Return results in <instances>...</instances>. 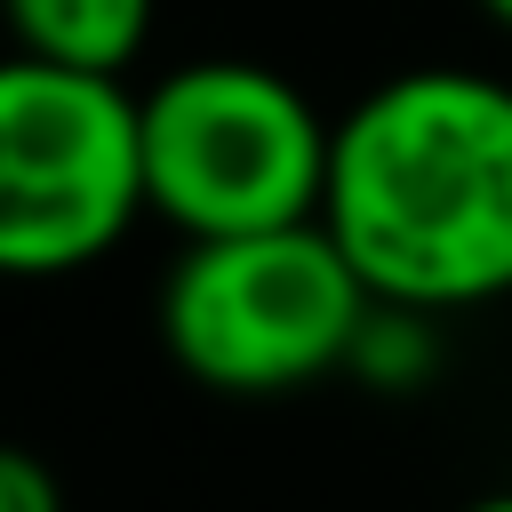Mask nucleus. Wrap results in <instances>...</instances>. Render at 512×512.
Returning <instances> with one entry per match:
<instances>
[{"label": "nucleus", "instance_id": "6e6552de", "mask_svg": "<svg viewBox=\"0 0 512 512\" xmlns=\"http://www.w3.org/2000/svg\"><path fill=\"white\" fill-rule=\"evenodd\" d=\"M464 512H512V488H496V496H472Z\"/></svg>", "mask_w": 512, "mask_h": 512}, {"label": "nucleus", "instance_id": "f257e3e1", "mask_svg": "<svg viewBox=\"0 0 512 512\" xmlns=\"http://www.w3.org/2000/svg\"><path fill=\"white\" fill-rule=\"evenodd\" d=\"M320 224L384 304L472 312L512 296V80L408 64L328 136Z\"/></svg>", "mask_w": 512, "mask_h": 512}, {"label": "nucleus", "instance_id": "0eeeda50", "mask_svg": "<svg viewBox=\"0 0 512 512\" xmlns=\"http://www.w3.org/2000/svg\"><path fill=\"white\" fill-rule=\"evenodd\" d=\"M0 512H64V480L48 472V456L0 440Z\"/></svg>", "mask_w": 512, "mask_h": 512}, {"label": "nucleus", "instance_id": "20e7f679", "mask_svg": "<svg viewBox=\"0 0 512 512\" xmlns=\"http://www.w3.org/2000/svg\"><path fill=\"white\" fill-rule=\"evenodd\" d=\"M144 208L136 96L112 72L0 56V280H64L128 240Z\"/></svg>", "mask_w": 512, "mask_h": 512}, {"label": "nucleus", "instance_id": "423d86ee", "mask_svg": "<svg viewBox=\"0 0 512 512\" xmlns=\"http://www.w3.org/2000/svg\"><path fill=\"white\" fill-rule=\"evenodd\" d=\"M344 368L360 384H376V392H424L432 368H440V312L376 296V312H368V328H360V344H352Z\"/></svg>", "mask_w": 512, "mask_h": 512}, {"label": "nucleus", "instance_id": "39448f33", "mask_svg": "<svg viewBox=\"0 0 512 512\" xmlns=\"http://www.w3.org/2000/svg\"><path fill=\"white\" fill-rule=\"evenodd\" d=\"M152 16L160 0H0V24L24 56L112 72V80H128V64L144 56Z\"/></svg>", "mask_w": 512, "mask_h": 512}, {"label": "nucleus", "instance_id": "1a4fd4ad", "mask_svg": "<svg viewBox=\"0 0 512 512\" xmlns=\"http://www.w3.org/2000/svg\"><path fill=\"white\" fill-rule=\"evenodd\" d=\"M472 8H480L488 24H504V32H512V0H472Z\"/></svg>", "mask_w": 512, "mask_h": 512}, {"label": "nucleus", "instance_id": "7ed1b4c3", "mask_svg": "<svg viewBox=\"0 0 512 512\" xmlns=\"http://www.w3.org/2000/svg\"><path fill=\"white\" fill-rule=\"evenodd\" d=\"M328 136L336 120L256 56L176 64L136 96L144 208L184 240L304 224L328 192Z\"/></svg>", "mask_w": 512, "mask_h": 512}, {"label": "nucleus", "instance_id": "f03ea898", "mask_svg": "<svg viewBox=\"0 0 512 512\" xmlns=\"http://www.w3.org/2000/svg\"><path fill=\"white\" fill-rule=\"evenodd\" d=\"M376 312V288L320 216L272 232L184 240L160 280L168 360L224 400H280L336 376Z\"/></svg>", "mask_w": 512, "mask_h": 512}]
</instances>
